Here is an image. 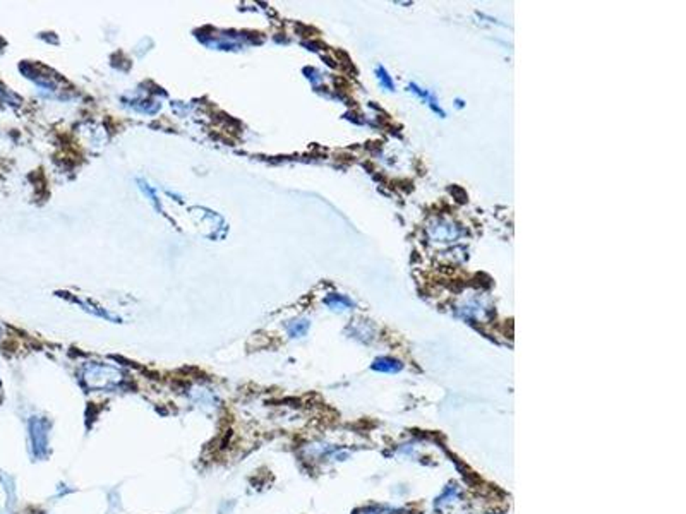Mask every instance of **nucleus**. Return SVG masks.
<instances>
[{"mask_svg": "<svg viewBox=\"0 0 686 514\" xmlns=\"http://www.w3.org/2000/svg\"><path fill=\"white\" fill-rule=\"evenodd\" d=\"M41 427H44V422L40 420L31 422V437H33V444L35 449H37V455L38 453L45 451V448H47V432L41 431Z\"/></svg>", "mask_w": 686, "mask_h": 514, "instance_id": "nucleus-1", "label": "nucleus"}, {"mask_svg": "<svg viewBox=\"0 0 686 514\" xmlns=\"http://www.w3.org/2000/svg\"><path fill=\"white\" fill-rule=\"evenodd\" d=\"M376 76H378L379 86H381L383 90L394 91V83H393L392 76H390V72L385 69V67L378 66V69H376Z\"/></svg>", "mask_w": 686, "mask_h": 514, "instance_id": "nucleus-3", "label": "nucleus"}, {"mask_svg": "<svg viewBox=\"0 0 686 514\" xmlns=\"http://www.w3.org/2000/svg\"><path fill=\"white\" fill-rule=\"evenodd\" d=\"M457 105L460 106V108H461V106H464V101H461V100H457Z\"/></svg>", "mask_w": 686, "mask_h": 514, "instance_id": "nucleus-5", "label": "nucleus"}, {"mask_svg": "<svg viewBox=\"0 0 686 514\" xmlns=\"http://www.w3.org/2000/svg\"><path fill=\"white\" fill-rule=\"evenodd\" d=\"M403 365L398 360L390 359V357H381V359H376L374 364H372V368L378 372H385V374H394V372L401 370Z\"/></svg>", "mask_w": 686, "mask_h": 514, "instance_id": "nucleus-2", "label": "nucleus"}, {"mask_svg": "<svg viewBox=\"0 0 686 514\" xmlns=\"http://www.w3.org/2000/svg\"><path fill=\"white\" fill-rule=\"evenodd\" d=\"M330 307L336 308V310H345V308H350L352 302L347 299V297H332V299L326 300Z\"/></svg>", "mask_w": 686, "mask_h": 514, "instance_id": "nucleus-4", "label": "nucleus"}]
</instances>
